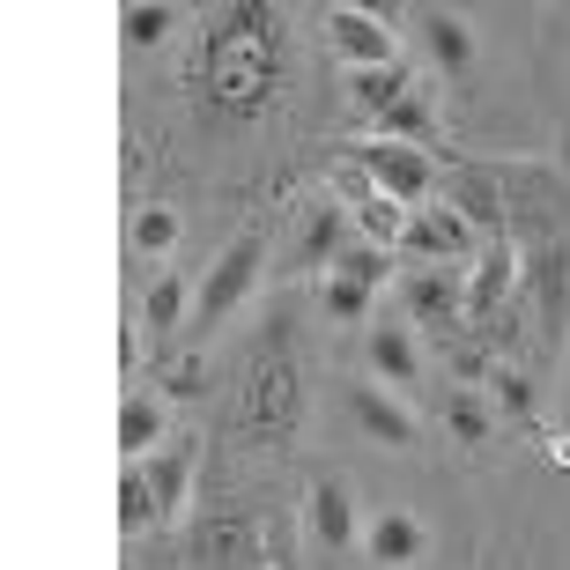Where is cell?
Masks as SVG:
<instances>
[{"instance_id":"9a60e30c","label":"cell","mask_w":570,"mask_h":570,"mask_svg":"<svg viewBox=\"0 0 570 570\" xmlns=\"http://www.w3.org/2000/svg\"><path fill=\"white\" fill-rule=\"evenodd\" d=\"M148 474V489H156V511L164 519H178L186 511V489H193V444H164V452H148V460H134Z\"/></svg>"},{"instance_id":"3957f363","label":"cell","mask_w":570,"mask_h":570,"mask_svg":"<svg viewBox=\"0 0 570 570\" xmlns=\"http://www.w3.org/2000/svg\"><path fill=\"white\" fill-rule=\"evenodd\" d=\"M230 430L253 444H289L304 430V363H296V318L289 312L267 318V334L253 341V356L237 371Z\"/></svg>"},{"instance_id":"7a4b0ae2","label":"cell","mask_w":570,"mask_h":570,"mask_svg":"<svg viewBox=\"0 0 570 570\" xmlns=\"http://www.w3.org/2000/svg\"><path fill=\"white\" fill-rule=\"evenodd\" d=\"M193 75H200V97L223 119H259L282 89V16L275 8H253V0L223 8L208 22V38H200Z\"/></svg>"},{"instance_id":"603a6c76","label":"cell","mask_w":570,"mask_h":570,"mask_svg":"<svg viewBox=\"0 0 570 570\" xmlns=\"http://www.w3.org/2000/svg\"><path fill=\"white\" fill-rule=\"evenodd\" d=\"M444 423H452V438H460V444H482V438H489V407H482V393H474V385H460V393L444 401Z\"/></svg>"},{"instance_id":"6da1fadb","label":"cell","mask_w":570,"mask_h":570,"mask_svg":"<svg viewBox=\"0 0 570 570\" xmlns=\"http://www.w3.org/2000/svg\"><path fill=\"white\" fill-rule=\"evenodd\" d=\"M497 186H504V208H511V253H519L533 341H541L549 363H563L570 348V170L504 156Z\"/></svg>"},{"instance_id":"ffe728a7","label":"cell","mask_w":570,"mask_h":570,"mask_svg":"<svg viewBox=\"0 0 570 570\" xmlns=\"http://www.w3.org/2000/svg\"><path fill=\"white\" fill-rule=\"evenodd\" d=\"M186 304H193V296H186V275H164L156 289L141 296V318H148V334H156V341H164V334H178V326H186Z\"/></svg>"},{"instance_id":"52a82bcc","label":"cell","mask_w":570,"mask_h":570,"mask_svg":"<svg viewBox=\"0 0 570 570\" xmlns=\"http://www.w3.org/2000/svg\"><path fill=\"white\" fill-rule=\"evenodd\" d=\"M444 208H460L482 245H511V208L504 186H497V164H452L444 170Z\"/></svg>"},{"instance_id":"30bf717a","label":"cell","mask_w":570,"mask_h":570,"mask_svg":"<svg viewBox=\"0 0 570 570\" xmlns=\"http://www.w3.org/2000/svg\"><path fill=\"white\" fill-rule=\"evenodd\" d=\"M348 223H356V215L341 208V200H318V208L304 215L296 245H289V267H318V275H326V267H334V259L356 245V237H348Z\"/></svg>"},{"instance_id":"7c38bea8","label":"cell","mask_w":570,"mask_h":570,"mask_svg":"<svg viewBox=\"0 0 570 570\" xmlns=\"http://www.w3.org/2000/svg\"><path fill=\"white\" fill-rule=\"evenodd\" d=\"M363 549H371V563L407 570L415 556H430V533H423V519H415V511H379V519H371V533H363Z\"/></svg>"},{"instance_id":"7402d4cb","label":"cell","mask_w":570,"mask_h":570,"mask_svg":"<svg viewBox=\"0 0 570 570\" xmlns=\"http://www.w3.org/2000/svg\"><path fill=\"white\" fill-rule=\"evenodd\" d=\"M326 275H341V282H363V289H379V282L393 275V253H379V245H363V237H356V245H348V253H341L334 267H326Z\"/></svg>"},{"instance_id":"9c48e42d","label":"cell","mask_w":570,"mask_h":570,"mask_svg":"<svg viewBox=\"0 0 570 570\" xmlns=\"http://www.w3.org/2000/svg\"><path fill=\"white\" fill-rule=\"evenodd\" d=\"M326 38H334V52L348 60V75H363V67H393V22H379L371 8H326Z\"/></svg>"},{"instance_id":"5bb4252c","label":"cell","mask_w":570,"mask_h":570,"mask_svg":"<svg viewBox=\"0 0 570 570\" xmlns=\"http://www.w3.org/2000/svg\"><path fill=\"white\" fill-rule=\"evenodd\" d=\"M363 356H371V371H379L385 385H415L423 379V348H415V334H407L401 318H379L371 341H363Z\"/></svg>"},{"instance_id":"8992f818","label":"cell","mask_w":570,"mask_h":570,"mask_svg":"<svg viewBox=\"0 0 570 570\" xmlns=\"http://www.w3.org/2000/svg\"><path fill=\"white\" fill-rule=\"evenodd\" d=\"M407 318L438 334V348L466 341V267H415L407 275Z\"/></svg>"},{"instance_id":"5b68a950","label":"cell","mask_w":570,"mask_h":570,"mask_svg":"<svg viewBox=\"0 0 570 570\" xmlns=\"http://www.w3.org/2000/svg\"><path fill=\"white\" fill-rule=\"evenodd\" d=\"M348 164L385 193V200H401L407 215L430 208V193H438V164H430L423 148H401V141H356L348 148Z\"/></svg>"},{"instance_id":"ac0fdd59","label":"cell","mask_w":570,"mask_h":570,"mask_svg":"<svg viewBox=\"0 0 570 570\" xmlns=\"http://www.w3.org/2000/svg\"><path fill=\"white\" fill-rule=\"evenodd\" d=\"M148 527H164V511H156V489H148V474L141 466H119V533H127V541H141Z\"/></svg>"},{"instance_id":"e0dca14e","label":"cell","mask_w":570,"mask_h":570,"mask_svg":"<svg viewBox=\"0 0 570 570\" xmlns=\"http://www.w3.org/2000/svg\"><path fill=\"white\" fill-rule=\"evenodd\" d=\"M348 97H356L371 119H385L401 97H415V75H407L401 60H393V67H363V75H348Z\"/></svg>"},{"instance_id":"d6986e66","label":"cell","mask_w":570,"mask_h":570,"mask_svg":"<svg viewBox=\"0 0 570 570\" xmlns=\"http://www.w3.org/2000/svg\"><path fill=\"white\" fill-rule=\"evenodd\" d=\"M379 141H401V148H423V156H430V141H438V119H430L423 97H401V105L379 119Z\"/></svg>"},{"instance_id":"cb8c5ba5","label":"cell","mask_w":570,"mask_h":570,"mask_svg":"<svg viewBox=\"0 0 570 570\" xmlns=\"http://www.w3.org/2000/svg\"><path fill=\"white\" fill-rule=\"evenodd\" d=\"M371 296H379V289H363V282H341V275L318 282V304H326V318H341V326H348V318H371Z\"/></svg>"},{"instance_id":"4fadbf2b","label":"cell","mask_w":570,"mask_h":570,"mask_svg":"<svg viewBox=\"0 0 570 570\" xmlns=\"http://www.w3.org/2000/svg\"><path fill=\"white\" fill-rule=\"evenodd\" d=\"M423 52L438 67L444 82H466V67H474V30H466L452 8H430L423 16Z\"/></svg>"},{"instance_id":"ba28073f","label":"cell","mask_w":570,"mask_h":570,"mask_svg":"<svg viewBox=\"0 0 570 570\" xmlns=\"http://www.w3.org/2000/svg\"><path fill=\"white\" fill-rule=\"evenodd\" d=\"M304 541H312L318 556L356 549V497H348L341 474H312V489H304Z\"/></svg>"},{"instance_id":"484cf974","label":"cell","mask_w":570,"mask_h":570,"mask_svg":"<svg viewBox=\"0 0 570 570\" xmlns=\"http://www.w3.org/2000/svg\"><path fill=\"white\" fill-rule=\"evenodd\" d=\"M489 385H497V407H504V415H533V385L519 379L511 363H497V371H489Z\"/></svg>"},{"instance_id":"44dd1931","label":"cell","mask_w":570,"mask_h":570,"mask_svg":"<svg viewBox=\"0 0 570 570\" xmlns=\"http://www.w3.org/2000/svg\"><path fill=\"white\" fill-rule=\"evenodd\" d=\"M170 22H178V8H170V0H127V8H119V30H127V45H164Z\"/></svg>"},{"instance_id":"2e32d148","label":"cell","mask_w":570,"mask_h":570,"mask_svg":"<svg viewBox=\"0 0 570 570\" xmlns=\"http://www.w3.org/2000/svg\"><path fill=\"white\" fill-rule=\"evenodd\" d=\"M119 452H127V460L164 452V407L148 401V393H127V401H119Z\"/></svg>"},{"instance_id":"8fae6325","label":"cell","mask_w":570,"mask_h":570,"mask_svg":"<svg viewBox=\"0 0 570 570\" xmlns=\"http://www.w3.org/2000/svg\"><path fill=\"white\" fill-rule=\"evenodd\" d=\"M348 415H356V423L371 430L379 444H393V452H407V444H415V415H407L385 385H371V379H348Z\"/></svg>"},{"instance_id":"d4e9b609","label":"cell","mask_w":570,"mask_h":570,"mask_svg":"<svg viewBox=\"0 0 570 570\" xmlns=\"http://www.w3.org/2000/svg\"><path fill=\"white\" fill-rule=\"evenodd\" d=\"M170 245H178V215H170V208H141V215H134V253L164 259Z\"/></svg>"},{"instance_id":"277c9868","label":"cell","mask_w":570,"mask_h":570,"mask_svg":"<svg viewBox=\"0 0 570 570\" xmlns=\"http://www.w3.org/2000/svg\"><path fill=\"white\" fill-rule=\"evenodd\" d=\"M259 259H267V237L259 230L230 237V253L215 259L208 282H200V296H193V326H200V334H215L230 312H245V296L259 289Z\"/></svg>"}]
</instances>
